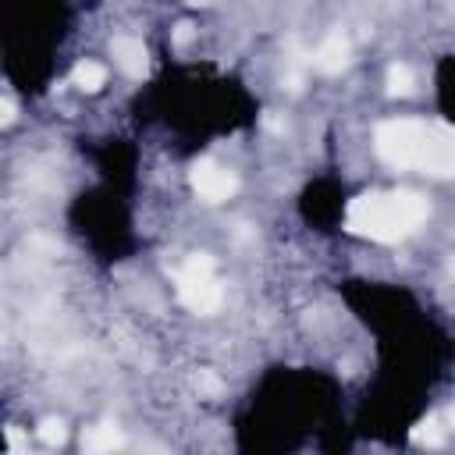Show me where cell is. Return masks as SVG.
<instances>
[{
    "instance_id": "2e32d148",
    "label": "cell",
    "mask_w": 455,
    "mask_h": 455,
    "mask_svg": "<svg viewBox=\"0 0 455 455\" xmlns=\"http://www.w3.org/2000/svg\"><path fill=\"white\" fill-rule=\"evenodd\" d=\"M192 4H206V0H192Z\"/></svg>"
},
{
    "instance_id": "8992f818",
    "label": "cell",
    "mask_w": 455,
    "mask_h": 455,
    "mask_svg": "<svg viewBox=\"0 0 455 455\" xmlns=\"http://www.w3.org/2000/svg\"><path fill=\"white\" fill-rule=\"evenodd\" d=\"M348 53H352L348 39H345L341 32H331V36L320 43V50L313 53V64H316L323 75H338V71L348 68Z\"/></svg>"
},
{
    "instance_id": "9a60e30c",
    "label": "cell",
    "mask_w": 455,
    "mask_h": 455,
    "mask_svg": "<svg viewBox=\"0 0 455 455\" xmlns=\"http://www.w3.org/2000/svg\"><path fill=\"white\" fill-rule=\"evenodd\" d=\"M14 114H18L14 103H11V100H0V128H7V124L14 121Z\"/></svg>"
},
{
    "instance_id": "3957f363",
    "label": "cell",
    "mask_w": 455,
    "mask_h": 455,
    "mask_svg": "<svg viewBox=\"0 0 455 455\" xmlns=\"http://www.w3.org/2000/svg\"><path fill=\"white\" fill-rule=\"evenodd\" d=\"M178 299L185 309L199 313V316H210L217 313L220 306V284H217V274H213V256L206 252H192L178 274Z\"/></svg>"
},
{
    "instance_id": "4fadbf2b",
    "label": "cell",
    "mask_w": 455,
    "mask_h": 455,
    "mask_svg": "<svg viewBox=\"0 0 455 455\" xmlns=\"http://www.w3.org/2000/svg\"><path fill=\"white\" fill-rule=\"evenodd\" d=\"M188 43H192V25H188V21H181V25L174 28V46H178V50H185Z\"/></svg>"
},
{
    "instance_id": "7a4b0ae2",
    "label": "cell",
    "mask_w": 455,
    "mask_h": 455,
    "mask_svg": "<svg viewBox=\"0 0 455 455\" xmlns=\"http://www.w3.org/2000/svg\"><path fill=\"white\" fill-rule=\"evenodd\" d=\"M430 206L412 188H391V192H363L348 203L345 224L352 235H363L370 242H402L409 238L423 220Z\"/></svg>"
},
{
    "instance_id": "7c38bea8",
    "label": "cell",
    "mask_w": 455,
    "mask_h": 455,
    "mask_svg": "<svg viewBox=\"0 0 455 455\" xmlns=\"http://www.w3.org/2000/svg\"><path fill=\"white\" fill-rule=\"evenodd\" d=\"M196 387H199V395L217 398V395L224 391V380H220L213 370H199V373H196Z\"/></svg>"
},
{
    "instance_id": "30bf717a",
    "label": "cell",
    "mask_w": 455,
    "mask_h": 455,
    "mask_svg": "<svg viewBox=\"0 0 455 455\" xmlns=\"http://www.w3.org/2000/svg\"><path fill=\"white\" fill-rule=\"evenodd\" d=\"M412 85H416V78H412V71L405 64H391L387 68V96H409Z\"/></svg>"
},
{
    "instance_id": "6da1fadb",
    "label": "cell",
    "mask_w": 455,
    "mask_h": 455,
    "mask_svg": "<svg viewBox=\"0 0 455 455\" xmlns=\"http://www.w3.org/2000/svg\"><path fill=\"white\" fill-rule=\"evenodd\" d=\"M373 146L377 156L398 171L416 167L434 178H451L455 171V132L444 121H380L373 132Z\"/></svg>"
},
{
    "instance_id": "9c48e42d",
    "label": "cell",
    "mask_w": 455,
    "mask_h": 455,
    "mask_svg": "<svg viewBox=\"0 0 455 455\" xmlns=\"http://www.w3.org/2000/svg\"><path fill=\"white\" fill-rule=\"evenodd\" d=\"M71 82H75L82 92H96V89H103V82H107V68L96 64V60H82V64H75Z\"/></svg>"
},
{
    "instance_id": "ba28073f",
    "label": "cell",
    "mask_w": 455,
    "mask_h": 455,
    "mask_svg": "<svg viewBox=\"0 0 455 455\" xmlns=\"http://www.w3.org/2000/svg\"><path fill=\"white\" fill-rule=\"evenodd\" d=\"M124 444V434L114 427V423H96L82 434V448L85 451H114Z\"/></svg>"
},
{
    "instance_id": "5bb4252c",
    "label": "cell",
    "mask_w": 455,
    "mask_h": 455,
    "mask_svg": "<svg viewBox=\"0 0 455 455\" xmlns=\"http://www.w3.org/2000/svg\"><path fill=\"white\" fill-rule=\"evenodd\" d=\"M7 444H11L14 451H25V444H28V441H25V434H21L18 427H7Z\"/></svg>"
},
{
    "instance_id": "5b68a950",
    "label": "cell",
    "mask_w": 455,
    "mask_h": 455,
    "mask_svg": "<svg viewBox=\"0 0 455 455\" xmlns=\"http://www.w3.org/2000/svg\"><path fill=\"white\" fill-rule=\"evenodd\" d=\"M110 53H114V64H117L128 78H146V71H149V53H146L142 39H135V36H117V39L110 43Z\"/></svg>"
},
{
    "instance_id": "277c9868",
    "label": "cell",
    "mask_w": 455,
    "mask_h": 455,
    "mask_svg": "<svg viewBox=\"0 0 455 455\" xmlns=\"http://www.w3.org/2000/svg\"><path fill=\"white\" fill-rule=\"evenodd\" d=\"M188 181H192L196 196L206 199V203H224L238 188V178L228 167H220L217 160H196L192 171H188Z\"/></svg>"
},
{
    "instance_id": "8fae6325",
    "label": "cell",
    "mask_w": 455,
    "mask_h": 455,
    "mask_svg": "<svg viewBox=\"0 0 455 455\" xmlns=\"http://www.w3.org/2000/svg\"><path fill=\"white\" fill-rule=\"evenodd\" d=\"M39 437H43L46 444H64V437H68V427H64V419H57V416L43 419V423H39Z\"/></svg>"
},
{
    "instance_id": "52a82bcc",
    "label": "cell",
    "mask_w": 455,
    "mask_h": 455,
    "mask_svg": "<svg viewBox=\"0 0 455 455\" xmlns=\"http://www.w3.org/2000/svg\"><path fill=\"white\" fill-rule=\"evenodd\" d=\"M451 423V416L444 412V416H430V419H423V423H416L412 427V434H409V441L416 444V448H441L444 444V437H448V427Z\"/></svg>"
}]
</instances>
